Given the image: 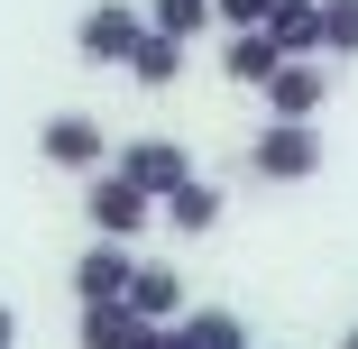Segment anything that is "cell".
I'll list each match as a JSON object with an SVG mask.
<instances>
[{
    "mask_svg": "<svg viewBox=\"0 0 358 349\" xmlns=\"http://www.w3.org/2000/svg\"><path fill=\"white\" fill-rule=\"evenodd\" d=\"M275 64H285V46H275L266 28H230V46H221V74H230V83H248V92H257Z\"/></svg>",
    "mask_w": 358,
    "mask_h": 349,
    "instance_id": "obj_9",
    "label": "cell"
},
{
    "mask_svg": "<svg viewBox=\"0 0 358 349\" xmlns=\"http://www.w3.org/2000/svg\"><path fill=\"white\" fill-rule=\"evenodd\" d=\"M138 37H148V10H120V0H92V10L74 19L83 64H129V55H138Z\"/></svg>",
    "mask_w": 358,
    "mask_h": 349,
    "instance_id": "obj_3",
    "label": "cell"
},
{
    "mask_svg": "<svg viewBox=\"0 0 358 349\" xmlns=\"http://www.w3.org/2000/svg\"><path fill=\"white\" fill-rule=\"evenodd\" d=\"M266 37L285 55H322V0H275V10H266Z\"/></svg>",
    "mask_w": 358,
    "mask_h": 349,
    "instance_id": "obj_11",
    "label": "cell"
},
{
    "mask_svg": "<svg viewBox=\"0 0 358 349\" xmlns=\"http://www.w3.org/2000/svg\"><path fill=\"white\" fill-rule=\"evenodd\" d=\"M148 28H166V37H193V28H211V0H148Z\"/></svg>",
    "mask_w": 358,
    "mask_h": 349,
    "instance_id": "obj_15",
    "label": "cell"
},
{
    "mask_svg": "<svg viewBox=\"0 0 358 349\" xmlns=\"http://www.w3.org/2000/svg\"><path fill=\"white\" fill-rule=\"evenodd\" d=\"M266 10H275V0H211L221 28H266Z\"/></svg>",
    "mask_w": 358,
    "mask_h": 349,
    "instance_id": "obj_17",
    "label": "cell"
},
{
    "mask_svg": "<svg viewBox=\"0 0 358 349\" xmlns=\"http://www.w3.org/2000/svg\"><path fill=\"white\" fill-rule=\"evenodd\" d=\"M10 340H19V313H10V304H0V349H10Z\"/></svg>",
    "mask_w": 358,
    "mask_h": 349,
    "instance_id": "obj_19",
    "label": "cell"
},
{
    "mask_svg": "<svg viewBox=\"0 0 358 349\" xmlns=\"http://www.w3.org/2000/svg\"><path fill=\"white\" fill-rule=\"evenodd\" d=\"M248 166H257L266 184H303V175H322V129H313V120H266L257 148H248Z\"/></svg>",
    "mask_w": 358,
    "mask_h": 349,
    "instance_id": "obj_1",
    "label": "cell"
},
{
    "mask_svg": "<svg viewBox=\"0 0 358 349\" xmlns=\"http://www.w3.org/2000/svg\"><path fill=\"white\" fill-rule=\"evenodd\" d=\"M340 349H358V331H340Z\"/></svg>",
    "mask_w": 358,
    "mask_h": 349,
    "instance_id": "obj_20",
    "label": "cell"
},
{
    "mask_svg": "<svg viewBox=\"0 0 358 349\" xmlns=\"http://www.w3.org/2000/svg\"><path fill=\"white\" fill-rule=\"evenodd\" d=\"M138 349H184V340H175V322H157V331H148V340H138Z\"/></svg>",
    "mask_w": 358,
    "mask_h": 349,
    "instance_id": "obj_18",
    "label": "cell"
},
{
    "mask_svg": "<svg viewBox=\"0 0 358 349\" xmlns=\"http://www.w3.org/2000/svg\"><path fill=\"white\" fill-rule=\"evenodd\" d=\"M129 304L148 313V322H175L184 313V276L175 266H129Z\"/></svg>",
    "mask_w": 358,
    "mask_h": 349,
    "instance_id": "obj_12",
    "label": "cell"
},
{
    "mask_svg": "<svg viewBox=\"0 0 358 349\" xmlns=\"http://www.w3.org/2000/svg\"><path fill=\"white\" fill-rule=\"evenodd\" d=\"M322 55H358V0H322Z\"/></svg>",
    "mask_w": 358,
    "mask_h": 349,
    "instance_id": "obj_16",
    "label": "cell"
},
{
    "mask_svg": "<svg viewBox=\"0 0 358 349\" xmlns=\"http://www.w3.org/2000/svg\"><path fill=\"white\" fill-rule=\"evenodd\" d=\"M175 340L184 349H248V322L239 313H175Z\"/></svg>",
    "mask_w": 358,
    "mask_h": 349,
    "instance_id": "obj_14",
    "label": "cell"
},
{
    "mask_svg": "<svg viewBox=\"0 0 358 349\" xmlns=\"http://www.w3.org/2000/svg\"><path fill=\"white\" fill-rule=\"evenodd\" d=\"M37 157H46V166H74V175H101V166H110V148H101V120H83V111H55V120L37 129Z\"/></svg>",
    "mask_w": 358,
    "mask_h": 349,
    "instance_id": "obj_4",
    "label": "cell"
},
{
    "mask_svg": "<svg viewBox=\"0 0 358 349\" xmlns=\"http://www.w3.org/2000/svg\"><path fill=\"white\" fill-rule=\"evenodd\" d=\"M148 331H157V322L138 313L129 294H110V304H83V322H74V340H83V349H138Z\"/></svg>",
    "mask_w": 358,
    "mask_h": 349,
    "instance_id": "obj_7",
    "label": "cell"
},
{
    "mask_svg": "<svg viewBox=\"0 0 358 349\" xmlns=\"http://www.w3.org/2000/svg\"><path fill=\"white\" fill-rule=\"evenodd\" d=\"M83 212H92L101 239H138V230L157 221V193H148V184H129L120 166H101V175L83 184Z\"/></svg>",
    "mask_w": 358,
    "mask_h": 349,
    "instance_id": "obj_2",
    "label": "cell"
},
{
    "mask_svg": "<svg viewBox=\"0 0 358 349\" xmlns=\"http://www.w3.org/2000/svg\"><path fill=\"white\" fill-rule=\"evenodd\" d=\"M157 212H166V221H175L184 239H202L211 221H221V184H202V175H184V184H175V193L157 202Z\"/></svg>",
    "mask_w": 358,
    "mask_h": 349,
    "instance_id": "obj_10",
    "label": "cell"
},
{
    "mask_svg": "<svg viewBox=\"0 0 358 349\" xmlns=\"http://www.w3.org/2000/svg\"><path fill=\"white\" fill-rule=\"evenodd\" d=\"M129 74L148 83V92H166V83L184 74V37H166V28H148V37H138V55H129Z\"/></svg>",
    "mask_w": 358,
    "mask_h": 349,
    "instance_id": "obj_13",
    "label": "cell"
},
{
    "mask_svg": "<svg viewBox=\"0 0 358 349\" xmlns=\"http://www.w3.org/2000/svg\"><path fill=\"white\" fill-rule=\"evenodd\" d=\"M74 294H83V304L129 294V248H120V239H92V248L74 257Z\"/></svg>",
    "mask_w": 358,
    "mask_h": 349,
    "instance_id": "obj_8",
    "label": "cell"
},
{
    "mask_svg": "<svg viewBox=\"0 0 358 349\" xmlns=\"http://www.w3.org/2000/svg\"><path fill=\"white\" fill-rule=\"evenodd\" d=\"M120 175H129V184H148V193L166 202V193L193 175V157L175 148V138H129V148H120Z\"/></svg>",
    "mask_w": 358,
    "mask_h": 349,
    "instance_id": "obj_6",
    "label": "cell"
},
{
    "mask_svg": "<svg viewBox=\"0 0 358 349\" xmlns=\"http://www.w3.org/2000/svg\"><path fill=\"white\" fill-rule=\"evenodd\" d=\"M257 92H266L275 120H322V92H331V83H322V55H285Z\"/></svg>",
    "mask_w": 358,
    "mask_h": 349,
    "instance_id": "obj_5",
    "label": "cell"
}]
</instances>
